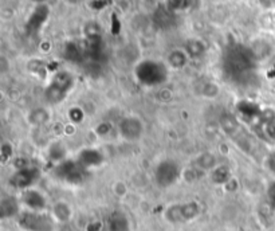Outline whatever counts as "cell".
<instances>
[{"label": "cell", "instance_id": "obj_1", "mask_svg": "<svg viewBox=\"0 0 275 231\" xmlns=\"http://www.w3.org/2000/svg\"><path fill=\"white\" fill-rule=\"evenodd\" d=\"M134 76L141 85L148 88H155L163 85L168 80L169 68L161 61L144 60L137 64Z\"/></svg>", "mask_w": 275, "mask_h": 231}, {"label": "cell", "instance_id": "obj_2", "mask_svg": "<svg viewBox=\"0 0 275 231\" xmlns=\"http://www.w3.org/2000/svg\"><path fill=\"white\" fill-rule=\"evenodd\" d=\"M76 86V77L67 70H59L54 74L50 84L44 89V98L50 105L62 104Z\"/></svg>", "mask_w": 275, "mask_h": 231}, {"label": "cell", "instance_id": "obj_3", "mask_svg": "<svg viewBox=\"0 0 275 231\" xmlns=\"http://www.w3.org/2000/svg\"><path fill=\"white\" fill-rule=\"evenodd\" d=\"M16 224L22 231H55L56 222L50 211H23L16 218Z\"/></svg>", "mask_w": 275, "mask_h": 231}, {"label": "cell", "instance_id": "obj_4", "mask_svg": "<svg viewBox=\"0 0 275 231\" xmlns=\"http://www.w3.org/2000/svg\"><path fill=\"white\" fill-rule=\"evenodd\" d=\"M200 214L201 206L195 200H189L184 203H173L168 206L164 211V218L171 224H184L197 219Z\"/></svg>", "mask_w": 275, "mask_h": 231}, {"label": "cell", "instance_id": "obj_5", "mask_svg": "<svg viewBox=\"0 0 275 231\" xmlns=\"http://www.w3.org/2000/svg\"><path fill=\"white\" fill-rule=\"evenodd\" d=\"M183 176V169L175 160H161L155 169V180L161 188H169L175 186Z\"/></svg>", "mask_w": 275, "mask_h": 231}, {"label": "cell", "instance_id": "obj_6", "mask_svg": "<svg viewBox=\"0 0 275 231\" xmlns=\"http://www.w3.org/2000/svg\"><path fill=\"white\" fill-rule=\"evenodd\" d=\"M85 169L78 161H73V160H64L62 163L56 164V167L52 171V175L59 182H63L66 184H80L84 182Z\"/></svg>", "mask_w": 275, "mask_h": 231}, {"label": "cell", "instance_id": "obj_7", "mask_svg": "<svg viewBox=\"0 0 275 231\" xmlns=\"http://www.w3.org/2000/svg\"><path fill=\"white\" fill-rule=\"evenodd\" d=\"M40 179V171L36 167L26 165V167L16 168L15 172L10 176V186L18 191H26L32 188Z\"/></svg>", "mask_w": 275, "mask_h": 231}, {"label": "cell", "instance_id": "obj_8", "mask_svg": "<svg viewBox=\"0 0 275 231\" xmlns=\"http://www.w3.org/2000/svg\"><path fill=\"white\" fill-rule=\"evenodd\" d=\"M144 132H145V125L143 120L134 114L126 116L118 124V133L121 139L129 143H136L143 139Z\"/></svg>", "mask_w": 275, "mask_h": 231}, {"label": "cell", "instance_id": "obj_9", "mask_svg": "<svg viewBox=\"0 0 275 231\" xmlns=\"http://www.w3.org/2000/svg\"><path fill=\"white\" fill-rule=\"evenodd\" d=\"M18 198L22 204V208L26 211H48L50 210L46 195L35 187L22 191Z\"/></svg>", "mask_w": 275, "mask_h": 231}, {"label": "cell", "instance_id": "obj_10", "mask_svg": "<svg viewBox=\"0 0 275 231\" xmlns=\"http://www.w3.org/2000/svg\"><path fill=\"white\" fill-rule=\"evenodd\" d=\"M48 211H50L51 216L58 224L68 223L73 219V216H74L73 207L66 200H56V202H54Z\"/></svg>", "mask_w": 275, "mask_h": 231}, {"label": "cell", "instance_id": "obj_11", "mask_svg": "<svg viewBox=\"0 0 275 231\" xmlns=\"http://www.w3.org/2000/svg\"><path fill=\"white\" fill-rule=\"evenodd\" d=\"M77 161L86 171H89V169H93V168L101 167L102 163H104V156L101 155V152H98L97 149H84L78 155V160Z\"/></svg>", "mask_w": 275, "mask_h": 231}, {"label": "cell", "instance_id": "obj_12", "mask_svg": "<svg viewBox=\"0 0 275 231\" xmlns=\"http://www.w3.org/2000/svg\"><path fill=\"white\" fill-rule=\"evenodd\" d=\"M0 210L3 218H18L20 212L23 211L22 204L18 196H4L0 202Z\"/></svg>", "mask_w": 275, "mask_h": 231}, {"label": "cell", "instance_id": "obj_13", "mask_svg": "<svg viewBox=\"0 0 275 231\" xmlns=\"http://www.w3.org/2000/svg\"><path fill=\"white\" fill-rule=\"evenodd\" d=\"M188 62H189V55L184 48H175L167 56L168 68L172 70H181L187 66Z\"/></svg>", "mask_w": 275, "mask_h": 231}, {"label": "cell", "instance_id": "obj_14", "mask_svg": "<svg viewBox=\"0 0 275 231\" xmlns=\"http://www.w3.org/2000/svg\"><path fill=\"white\" fill-rule=\"evenodd\" d=\"M48 14H50V10L46 4H38L36 8L34 10V12L30 16V20H28V28H31L32 31H36L42 27V24L47 20Z\"/></svg>", "mask_w": 275, "mask_h": 231}, {"label": "cell", "instance_id": "obj_15", "mask_svg": "<svg viewBox=\"0 0 275 231\" xmlns=\"http://www.w3.org/2000/svg\"><path fill=\"white\" fill-rule=\"evenodd\" d=\"M192 165L200 168L201 171H214L216 167H218V161H216V156L212 155V153H200L197 157H196L193 161H192Z\"/></svg>", "mask_w": 275, "mask_h": 231}, {"label": "cell", "instance_id": "obj_16", "mask_svg": "<svg viewBox=\"0 0 275 231\" xmlns=\"http://www.w3.org/2000/svg\"><path fill=\"white\" fill-rule=\"evenodd\" d=\"M27 120L32 127H43L50 121V112L46 108L32 109L31 112L28 113Z\"/></svg>", "mask_w": 275, "mask_h": 231}, {"label": "cell", "instance_id": "obj_17", "mask_svg": "<svg viewBox=\"0 0 275 231\" xmlns=\"http://www.w3.org/2000/svg\"><path fill=\"white\" fill-rule=\"evenodd\" d=\"M220 127L228 136H234L240 129L239 121L231 113H223L220 117Z\"/></svg>", "mask_w": 275, "mask_h": 231}, {"label": "cell", "instance_id": "obj_18", "mask_svg": "<svg viewBox=\"0 0 275 231\" xmlns=\"http://www.w3.org/2000/svg\"><path fill=\"white\" fill-rule=\"evenodd\" d=\"M184 50L189 55V58H200L205 52V44L201 39L191 38V39L187 40Z\"/></svg>", "mask_w": 275, "mask_h": 231}, {"label": "cell", "instance_id": "obj_19", "mask_svg": "<svg viewBox=\"0 0 275 231\" xmlns=\"http://www.w3.org/2000/svg\"><path fill=\"white\" fill-rule=\"evenodd\" d=\"M212 182L216 184H226L231 180V172L230 168L224 167V165H218V167L211 171Z\"/></svg>", "mask_w": 275, "mask_h": 231}, {"label": "cell", "instance_id": "obj_20", "mask_svg": "<svg viewBox=\"0 0 275 231\" xmlns=\"http://www.w3.org/2000/svg\"><path fill=\"white\" fill-rule=\"evenodd\" d=\"M28 72L31 73L32 76L38 77L40 80H44L46 78V74H47V69H46V65L39 60H31L27 65Z\"/></svg>", "mask_w": 275, "mask_h": 231}, {"label": "cell", "instance_id": "obj_21", "mask_svg": "<svg viewBox=\"0 0 275 231\" xmlns=\"http://www.w3.org/2000/svg\"><path fill=\"white\" fill-rule=\"evenodd\" d=\"M48 156H50V160H51V161H55L56 164H59L62 163V161H64V160H67L66 159V149H64L63 145L59 143L52 144L51 147H50V149H48Z\"/></svg>", "mask_w": 275, "mask_h": 231}, {"label": "cell", "instance_id": "obj_22", "mask_svg": "<svg viewBox=\"0 0 275 231\" xmlns=\"http://www.w3.org/2000/svg\"><path fill=\"white\" fill-rule=\"evenodd\" d=\"M204 175H205V172L201 171L200 168L195 167V165H191V167L183 169V176H181V179L192 183V182H199Z\"/></svg>", "mask_w": 275, "mask_h": 231}, {"label": "cell", "instance_id": "obj_23", "mask_svg": "<svg viewBox=\"0 0 275 231\" xmlns=\"http://www.w3.org/2000/svg\"><path fill=\"white\" fill-rule=\"evenodd\" d=\"M200 94L203 97H207V98H214L219 94V86L215 84V82H205L203 86V89L200 90Z\"/></svg>", "mask_w": 275, "mask_h": 231}, {"label": "cell", "instance_id": "obj_24", "mask_svg": "<svg viewBox=\"0 0 275 231\" xmlns=\"http://www.w3.org/2000/svg\"><path fill=\"white\" fill-rule=\"evenodd\" d=\"M0 155H2V161L7 163L8 160L12 157V145L8 143H4L0 149Z\"/></svg>", "mask_w": 275, "mask_h": 231}, {"label": "cell", "instance_id": "obj_25", "mask_svg": "<svg viewBox=\"0 0 275 231\" xmlns=\"http://www.w3.org/2000/svg\"><path fill=\"white\" fill-rule=\"evenodd\" d=\"M256 2L266 11H272V10H275V0H256Z\"/></svg>", "mask_w": 275, "mask_h": 231}, {"label": "cell", "instance_id": "obj_26", "mask_svg": "<svg viewBox=\"0 0 275 231\" xmlns=\"http://www.w3.org/2000/svg\"><path fill=\"white\" fill-rule=\"evenodd\" d=\"M266 164H267V171H270L275 176V152L268 156Z\"/></svg>", "mask_w": 275, "mask_h": 231}, {"label": "cell", "instance_id": "obj_27", "mask_svg": "<svg viewBox=\"0 0 275 231\" xmlns=\"http://www.w3.org/2000/svg\"><path fill=\"white\" fill-rule=\"evenodd\" d=\"M32 2L36 4H46V2H47V0H32Z\"/></svg>", "mask_w": 275, "mask_h": 231}, {"label": "cell", "instance_id": "obj_28", "mask_svg": "<svg viewBox=\"0 0 275 231\" xmlns=\"http://www.w3.org/2000/svg\"><path fill=\"white\" fill-rule=\"evenodd\" d=\"M66 2H67V3H70V4H76V3H78L80 0H66Z\"/></svg>", "mask_w": 275, "mask_h": 231}, {"label": "cell", "instance_id": "obj_29", "mask_svg": "<svg viewBox=\"0 0 275 231\" xmlns=\"http://www.w3.org/2000/svg\"><path fill=\"white\" fill-rule=\"evenodd\" d=\"M272 19H274V27H275V10L274 12H272Z\"/></svg>", "mask_w": 275, "mask_h": 231}]
</instances>
